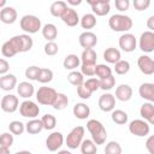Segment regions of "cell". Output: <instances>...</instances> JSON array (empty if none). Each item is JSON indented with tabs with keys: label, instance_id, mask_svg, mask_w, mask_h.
<instances>
[{
	"label": "cell",
	"instance_id": "12",
	"mask_svg": "<svg viewBox=\"0 0 154 154\" xmlns=\"http://www.w3.org/2000/svg\"><path fill=\"white\" fill-rule=\"evenodd\" d=\"M64 143V136L59 131H54L46 138V147L49 152H57Z\"/></svg>",
	"mask_w": 154,
	"mask_h": 154
},
{
	"label": "cell",
	"instance_id": "10",
	"mask_svg": "<svg viewBox=\"0 0 154 154\" xmlns=\"http://www.w3.org/2000/svg\"><path fill=\"white\" fill-rule=\"evenodd\" d=\"M140 49L144 53H152L154 51V32L150 30H147L141 34L140 41H138Z\"/></svg>",
	"mask_w": 154,
	"mask_h": 154
},
{
	"label": "cell",
	"instance_id": "42",
	"mask_svg": "<svg viewBox=\"0 0 154 154\" xmlns=\"http://www.w3.org/2000/svg\"><path fill=\"white\" fill-rule=\"evenodd\" d=\"M114 84H116V78L112 75L100 79V89H102L105 91L106 90H111L114 87Z\"/></svg>",
	"mask_w": 154,
	"mask_h": 154
},
{
	"label": "cell",
	"instance_id": "6",
	"mask_svg": "<svg viewBox=\"0 0 154 154\" xmlns=\"http://www.w3.org/2000/svg\"><path fill=\"white\" fill-rule=\"evenodd\" d=\"M55 95H57L55 89H53L51 87H40L38 90L36 91V100L41 105L52 106V103L55 99Z\"/></svg>",
	"mask_w": 154,
	"mask_h": 154
},
{
	"label": "cell",
	"instance_id": "20",
	"mask_svg": "<svg viewBox=\"0 0 154 154\" xmlns=\"http://www.w3.org/2000/svg\"><path fill=\"white\" fill-rule=\"evenodd\" d=\"M140 114L149 124H154V105H153V102H149V101L144 102L140 108Z\"/></svg>",
	"mask_w": 154,
	"mask_h": 154
},
{
	"label": "cell",
	"instance_id": "29",
	"mask_svg": "<svg viewBox=\"0 0 154 154\" xmlns=\"http://www.w3.org/2000/svg\"><path fill=\"white\" fill-rule=\"evenodd\" d=\"M67 8V5L65 1H61V0H57L54 1L52 5H51V8H49V12L53 17H61V14L64 13V11Z\"/></svg>",
	"mask_w": 154,
	"mask_h": 154
},
{
	"label": "cell",
	"instance_id": "21",
	"mask_svg": "<svg viewBox=\"0 0 154 154\" xmlns=\"http://www.w3.org/2000/svg\"><path fill=\"white\" fill-rule=\"evenodd\" d=\"M138 94L142 99L154 102V84L153 83H142L138 88Z\"/></svg>",
	"mask_w": 154,
	"mask_h": 154
},
{
	"label": "cell",
	"instance_id": "27",
	"mask_svg": "<svg viewBox=\"0 0 154 154\" xmlns=\"http://www.w3.org/2000/svg\"><path fill=\"white\" fill-rule=\"evenodd\" d=\"M42 36L47 40V41H54L58 36V29L54 24L48 23L46 25H43L42 28Z\"/></svg>",
	"mask_w": 154,
	"mask_h": 154
},
{
	"label": "cell",
	"instance_id": "41",
	"mask_svg": "<svg viewBox=\"0 0 154 154\" xmlns=\"http://www.w3.org/2000/svg\"><path fill=\"white\" fill-rule=\"evenodd\" d=\"M8 130L13 135H22L25 131V124H23L19 120H13L8 124Z\"/></svg>",
	"mask_w": 154,
	"mask_h": 154
},
{
	"label": "cell",
	"instance_id": "18",
	"mask_svg": "<svg viewBox=\"0 0 154 154\" xmlns=\"http://www.w3.org/2000/svg\"><path fill=\"white\" fill-rule=\"evenodd\" d=\"M17 85V77L12 73H5L1 75L0 77V89L5 90V91H10L12 89H14V87Z\"/></svg>",
	"mask_w": 154,
	"mask_h": 154
},
{
	"label": "cell",
	"instance_id": "54",
	"mask_svg": "<svg viewBox=\"0 0 154 154\" xmlns=\"http://www.w3.org/2000/svg\"><path fill=\"white\" fill-rule=\"evenodd\" d=\"M147 26H148V29H149L150 31L154 30V16H150V17L148 18V20H147Z\"/></svg>",
	"mask_w": 154,
	"mask_h": 154
},
{
	"label": "cell",
	"instance_id": "51",
	"mask_svg": "<svg viewBox=\"0 0 154 154\" xmlns=\"http://www.w3.org/2000/svg\"><path fill=\"white\" fill-rule=\"evenodd\" d=\"M114 6L119 12H125L130 7V0H114Z\"/></svg>",
	"mask_w": 154,
	"mask_h": 154
},
{
	"label": "cell",
	"instance_id": "55",
	"mask_svg": "<svg viewBox=\"0 0 154 154\" xmlns=\"http://www.w3.org/2000/svg\"><path fill=\"white\" fill-rule=\"evenodd\" d=\"M90 6H93V5H95V4H97V2H109V0H85Z\"/></svg>",
	"mask_w": 154,
	"mask_h": 154
},
{
	"label": "cell",
	"instance_id": "26",
	"mask_svg": "<svg viewBox=\"0 0 154 154\" xmlns=\"http://www.w3.org/2000/svg\"><path fill=\"white\" fill-rule=\"evenodd\" d=\"M120 58H122V55H120L119 49H117L114 47H108L103 52V59L109 64H116L118 60H120Z\"/></svg>",
	"mask_w": 154,
	"mask_h": 154
},
{
	"label": "cell",
	"instance_id": "16",
	"mask_svg": "<svg viewBox=\"0 0 154 154\" xmlns=\"http://www.w3.org/2000/svg\"><path fill=\"white\" fill-rule=\"evenodd\" d=\"M18 13L14 7L5 6L0 10V20L5 24H13L17 20Z\"/></svg>",
	"mask_w": 154,
	"mask_h": 154
},
{
	"label": "cell",
	"instance_id": "30",
	"mask_svg": "<svg viewBox=\"0 0 154 154\" xmlns=\"http://www.w3.org/2000/svg\"><path fill=\"white\" fill-rule=\"evenodd\" d=\"M79 64H81V59L76 54H69V55H66L65 59H64V61H63L64 67L66 70H70V71L77 69L79 66Z\"/></svg>",
	"mask_w": 154,
	"mask_h": 154
},
{
	"label": "cell",
	"instance_id": "28",
	"mask_svg": "<svg viewBox=\"0 0 154 154\" xmlns=\"http://www.w3.org/2000/svg\"><path fill=\"white\" fill-rule=\"evenodd\" d=\"M67 105H69V97L64 93H57L55 99L52 103V107L57 111H61V109L66 108Z\"/></svg>",
	"mask_w": 154,
	"mask_h": 154
},
{
	"label": "cell",
	"instance_id": "39",
	"mask_svg": "<svg viewBox=\"0 0 154 154\" xmlns=\"http://www.w3.org/2000/svg\"><path fill=\"white\" fill-rule=\"evenodd\" d=\"M95 75L99 77V79L105 78L109 75H112V69L109 66H107L106 64H99L95 65Z\"/></svg>",
	"mask_w": 154,
	"mask_h": 154
},
{
	"label": "cell",
	"instance_id": "33",
	"mask_svg": "<svg viewBox=\"0 0 154 154\" xmlns=\"http://www.w3.org/2000/svg\"><path fill=\"white\" fill-rule=\"evenodd\" d=\"M111 112H112L111 118H112V120L116 124L123 125V124H126L128 123V113L124 112L123 109H112Z\"/></svg>",
	"mask_w": 154,
	"mask_h": 154
},
{
	"label": "cell",
	"instance_id": "57",
	"mask_svg": "<svg viewBox=\"0 0 154 154\" xmlns=\"http://www.w3.org/2000/svg\"><path fill=\"white\" fill-rule=\"evenodd\" d=\"M8 153H10V148L0 146V154H8Z\"/></svg>",
	"mask_w": 154,
	"mask_h": 154
},
{
	"label": "cell",
	"instance_id": "19",
	"mask_svg": "<svg viewBox=\"0 0 154 154\" xmlns=\"http://www.w3.org/2000/svg\"><path fill=\"white\" fill-rule=\"evenodd\" d=\"M116 99H118L119 101H129L132 97V88L129 84H120L117 87L116 89Z\"/></svg>",
	"mask_w": 154,
	"mask_h": 154
},
{
	"label": "cell",
	"instance_id": "44",
	"mask_svg": "<svg viewBox=\"0 0 154 154\" xmlns=\"http://www.w3.org/2000/svg\"><path fill=\"white\" fill-rule=\"evenodd\" d=\"M13 134L12 132H4L0 135V146L1 147H7L11 148V146L13 144Z\"/></svg>",
	"mask_w": 154,
	"mask_h": 154
},
{
	"label": "cell",
	"instance_id": "59",
	"mask_svg": "<svg viewBox=\"0 0 154 154\" xmlns=\"http://www.w3.org/2000/svg\"><path fill=\"white\" fill-rule=\"evenodd\" d=\"M0 100H1V97H0Z\"/></svg>",
	"mask_w": 154,
	"mask_h": 154
},
{
	"label": "cell",
	"instance_id": "5",
	"mask_svg": "<svg viewBox=\"0 0 154 154\" xmlns=\"http://www.w3.org/2000/svg\"><path fill=\"white\" fill-rule=\"evenodd\" d=\"M129 131L137 137H146L149 135L150 124L144 119H135L129 124Z\"/></svg>",
	"mask_w": 154,
	"mask_h": 154
},
{
	"label": "cell",
	"instance_id": "43",
	"mask_svg": "<svg viewBox=\"0 0 154 154\" xmlns=\"http://www.w3.org/2000/svg\"><path fill=\"white\" fill-rule=\"evenodd\" d=\"M105 153H107V154H120L122 153V147L118 142L109 141L105 147Z\"/></svg>",
	"mask_w": 154,
	"mask_h": 154
},
{
	"label": "cell",
	"instance_id": "13",
	"mask_svg": "<svg viewBox=\"0 0 154 154\" xmlns=\"http://www.w3.org/2000/svg\"><path fill=\"white\" fill-rule=\"evenodd\" d=\"M137 66L140 71L144 75H153L154 73V61L149 55H141L137 59Z\"/></svg>",
	"mask_w": 154,
	"mask_h": 154
},
{
	"label": "cell",
	"instance_id": "46",
	"mask_svg": "<svg viewBox=\"0 0 154 154\" xmlns=\"http://www.w3.org/2000/svg\"><path fill=\"white\" fill-rule=\"evenodd\" d=\"M40 69L41 67L35 66V65L26 67V70H25V77L28 79H30V81H36V78L38 76V72H40Z\"/></svg>",
	"mask_w": 154,
	"mask_h": 154
},
{
	"label": "cell",
	"instance_id": "56",
	"mask_svg": "<svg viewBox=\"0 0 154 154\" xmlns=\"http://www.w3.org/2000/svg\"><path fill=\"white\" fill-rule=\"evenodd\" d=\"M67 2L70 5H72V6H78V5H81L82 0H67Z\"/></svg>",
	"mask_w": 154,
	"mask_h": 154
},
{
	"label": "cell",
	"instance_id": "36",
	"mask_svg": "<svg viewBox=\"0 0 154 154\" xmlns=\"http://www.w3.org/2000/svg\"><path fill=\"white\" fill-rule=\"evenodd\" d=\"M53 79V71L51 69H46V67H41L40 69V72H38V76L36 78L37 82L40 83H49Z\"/></svg>",
	"mask_w": 154,
	"mask_h": 154
},
{
	"label": "cell",
	"instance_id": "45",
	"mask_svg": "<svg viewBox=\"0 0 154 154\" xmlns=\"http://www.w3.org/2000/svg\"><path fill=\"white\" fill-rule=\"evenodd\" d=\"M43 51H45L46 55H49V57H52V55H55V54L58 53V51H59V47H58V45H57L54 41H47V43L45 45V48H43Z\"/></svg>",
	"mask_w": 154,
	"mask_h": 154
},
{
	"label": "cell",
	"instance_id": "22",
	"mask_svg": "<svg viewBox=\"0 0 154 154\" xmlns=\"http://www.w3.org/2000/svg\"><path fill=\"white\" fill-rule=\"evenodd\" d=\"M17 93L20 97H24V99H30L34 93H35V88L31 83L29 82H20L18 85H17Z\"/></svg>",
	"mask_w": 154,
	"mask_h": 154
},
{
	"label": "cell",
	"instance_id": "38",
	"mask_svg": "<svg viewBox=\"0 0 154 154\" xmlns=\"http://www.w3.org/2000/svg\"><path fill=\"white\" fill-rule=\"evenodd\" d=\"M41 122H42L43 129H46V130H53L57 125V118L53 114H49V113L45 114L41 118Z\"/></svg>",
	"mask_w": 154,
	"mask_h": 154
},
{
	"label": "cell",
	"instance_id": "50",
	"mask_svg": "<svg viewBox=\"0 0 154 154\" xmlns=\"http://www.w3.org/2000/svg\"><path fill=\"white\" fill-rule=\"evenodd\" d=\"M134 8L137 11H144L150 6V0H132Z\"/></svg>",
	"mask_w": 154,
	"mask_h": 154
},
{
	"label": "cell",
	"instance_id": "2",
	"mask_svg": "<svg viewBox=\"0 0 154 154\" xmlns=\"http://www.w3.org/2000/svg\"><path fill=\"white\" fill-rule=\"evenodd\" d=\"M132 19L129 16L117 13L112 14L108 19V25L113 31L117 32H126L132 28Z\"/></svg>",
	"mask_w": 154,
	"mask_h": 154
},
{
	"label": "cell",
	"instance_id": "4",
	"mask_svg": "<svg viewBox=\"0 0 154 154\" xmlns=\"http://www.w3.org/2000/svg\"><path fill=\"white\" fill-rule=\"evenodd\" d=\"M84 132H85V129L81 125L78 126H75L67 135V137L65 138V143L66 146L70 148V149H77L81 144V142L83 141V137H84Z\"/></svg>",
	"mask_w": 154,
	"mask_h": 154
},
{
	"label": "cell",
	"instance_id": "52",
	"mask_svg": "<svg viewBox=\"0 0 154 154\" xmlns=\"http://www.w3.org/2000/svg\"><path fill=\"white\" fill-rule=\"evenodd\" d=\"M10 70V64L6 59H1L0 58V75H5Z\"/></svg>",
	"mask_w": 154,
	"mask_h": 154
},
{
	"label": "cell",
	"instance_id": "31",
	"mask_svg": "<svg viewBox=\"0 0 154 154\" xmlns=\"http://www.w3.org/2000/svg\"><path fill=\"white\" fill-rule=\"evenodd\" d=\"M79 24L83 29H93L96 25V16L94 13H87L82 18H79Z\"/></svg>",
	"mask_w": 154,
	"mask_h": 154
},
{
	"label": "cell",
	"instance_id": "49",
	"mask_svg": "<svg viewBox=\"0 0 154 154\" xmlns=\"http://www.w3.org/2000/svg\"><path fill=\"white\" fill-rule=\"evenodd\" d=\"M95 65L96 64H82L81 66V72L83 76L91 77L95 75Z\"/></svg>",
	"mask_w": 154,
	"mask_h": 154
},
{
	"label": "cell",
	"instance_id": "24",
	"mask_svg": "<svg viewBox=\"0 0 154 154\" xmlns=\"http://www.w3.org/2000/svg\"><path fill=\"white\" fill-rule=\"evenodd\" d=\"M25 130L28 134L30 135H36L40 134L43 130V125L41 119H36V118H31L26 124H25Z\"/></svg>",
	"mask_w": 154,
	"mask_h": 154
},
{
	"label": "cell",
	"instance_id": "37",
	"mask_svg": "<svg viewBox=\"0 0 154 154\" xmlns=\"http://www.w3.org/2000/svg\"><path fill=\"white\" fill-rule=\"evenodd\" d=\"M67 81H69L72 85L78 87V85H81V84L84 82V77H83L82 72H78V71L72 70V71L67 75Z\"/></svg>",
	"mask_w": 154,
	"mask_h": 154
},
{
	"label": "cell",
	"instance_id": "34",
	"mask_svg": "<svg viewBox=\"0 0 154 154\" xmlns=\"http://www.w3.org/2000/svg\"><path fill=\"white\" fill-rule=\"evenodd\" d=\"M82 154H94L97 150V146L94 143L93 140H83L79 144Z\"/></svg>",
	"mask_w": 154,
	"mask_h": 154
},
{
	"label": "cell",
	"instance_id": "35",
	"mask_svg": "<svg viewBox=\"0 0 154 154\" xmlns=\"http://www.w3.org/2000/svg\"><path fill=\"white\" fill-rule=\"evenodd\" d=\"M111 10V6H109V2H97L95 5L91 6V11L96 16H106Z\"/></svg>",
	"mask_w": 154,
	"mask_h": 154
},
{
	"label": "cell",
	"instance_id": "17",
	"mask_svg": "<svg viewBox=\"0 0 154 154\" xmlns=\"http://www.w3.org/2000/svg\"><path fill=\"white\" fill-rule=\"evenodd\" d=\"M61 20L67 25V26H76L78 23H79V17H78V13L76 12V10L71 8V7H67L64 13L61 14Z\"/></svg>",
	"mask_w": 154,
	"mask_h": 154
},
{
	"label": "cell",
	"instance_id": "47",
	"mask_svg": "<svg viewBox=\"0 0 154 154\" xmlns=\"http://www.w3.org/2000/svg\"><path fill=\"white\" fill-rule=\"evenodd\" d=\"M84 84H85V87L91 91V93H94V91H96L97 89H100V79L99 78H94V77H91V78H88L85 82H83Z\"/></svg>",
	"mask_w": 154,
	"mask_h": 154
},
{
	"label": "cell",
	"instance_id": "15",
	"mask_svg": "<svg viewBox=\"0 0 154 154\" xmlns=\"http://www.w3.org/2000/svg\"><path fill=\"white\" fill-rule=\"evenodd\" d=\"M78 42H79L81 47H83V48H93L97 43V36L93 31L87 30V31H84L79 35Z\"/></svg>",
	"mask_w": 154,
	"mask_h": 154
},
{
	"label": "cell",
	"instance_id": "11",
	"mask_svg": "<svg viewBox=\"0 0 154 154\" xmlns=\"http://www.w3.org/2000/svg\"><path fill=\"white\" fill-rule=\"evenodd\" d=\"M136 46H137V40H136L135 35H132L130 32H124L119 37V47L122 48V51L130 53L136 49Z\"/></svg>",
	"mask_w": 154,
	"mask_h": 154
},
{
	"label": "cell",
	"instance_id": "58",
	"mask_svg": "<svg viewBox=\"0 0 154 154\" xmlns=\"http://www.w3.org/2000/svg\"><path fill=\"white\" fill-rule=\"evenodd\" d=\"M6 1H7V0H0V10H1L2 7H5V5H6Z\"/></svg>",
	"mask_w": 154,
	"mask_h": 154
},
{
	"label": "cell",
	"instance_id": "40",
	"mask_svg": "<svg viewBox=\"0 0 154 154\" xmlns=\"http://www.w3.org/2000/svg\"><path fill=\"white\" fill-rule=\"evenodd\" d=\"M130 70V63L128 60H118L114 64V71L117 75H125Z\"/></svg>",
	"mask_w": 154,
	"mask_h": 154
},
{
	"label": "cell",
	"instance_id": "48",
	"mask_svg": "<svg viewBox=\"0 0 154 154\" xmlns=\"http://www.w3.org/2000/svg\"><path fill=\"white\" fill-rule=\"evenodd\" d=\"M91 94H93V93L85 87L84 83H82L81 85L77 87V95H78L81 99H83V100H88V99L91 96Z\"/></svg>",
	"mask_w": 154,
	"mask_h": 154
},
{
	"label": "cell",
	"instance_id": "7",
	"mask_svg": "<svg viewBox=\"0 0 154 154\" xmlns=\"http://www.w3.org/2000/svg\"><path fill=\"white\" fill-rule=\"evenodd\" d=\"M19 113L22 117H25V118H30V119L36 118L40 113V107L37 106L36 102H34L29 99V100L23 101L19 105Z\"/></svg>",
	"mask_w": 154,
	"mask_h": 154
},
{
	"label": "cell",
	"instance_id": "53",
	"mask_svg": "<svg viewBox=\"0 0 154 154\" xmlns=\"http://www.w3.org/2000/svg\"><path fill=\"white\" fill-rule=\"evenodd\" d=\"M146 148L150 154H154V136H149L146 141Z\"/></svg>",
	"mask_w": 154,
	"mask_h": 154
},
{
	"label": "cell",
	"instance_id": "1",
	"mask_svg": "<svg viewBox=\"0 0 154 154\" xmlns=\"http://www.w3.org/2000/svg\"><path fill=\"white\" fill-rule=\"evenodd\" d=\"M87 129L91 135V140L94 141V143L96 146L103 144L106 142L107 138V131L105 129V126L102 125L101 122L96 120V119H90L87 123Z\"/></svg>",
	"mask_w": 154,
	"mask_h": 154
},
{
	"label": "cell",
	"instance_id": "23",
	"mask_svg": "<svg viewBox=\"0 0 154 154\" xmlns=\"http://www.w3.org/2000/svg\"><path fill=\"white\" fill-rule=\"evenodd\" d=\"M72 112H73V116H75L77 119L83 120V119H87V118L89 117V114H90V108H89V106H87L85 103L78 102V103H76V105L73 106Z\"/></svg>",
	"mask_w": 154,
	"mask_h": 154
},
{
	"label": "cell",
	"instance_id": "8",
	"mask_svg": "<svg viewBox=\"0 0 154 154\" xmlns=\"http://www.w3.org/2000/svg\"><path fill=\"white\" fill-rule=\"evenodd\" d=\"M0 107L6 113H13L19 107V100L13 94H7L1 97L0 100Z\"/></svg>",
	"mask_w": 154,
	"mask_h": 154
},
{
	"label": "cell",
	"instance_id": "32",
	"mask_svg": "<svg viewBox=\"0 0 154 154\" xmlns=\"http://www.w3.org/2000/svg\"><path fill=\"white\" fill-rule=\"evenodd\" d=\"M96 52L93 48H84L79 59L82 64H96Z\"/></svg>",
	"mask_w": 154,
	"mask_h": 154
},
{
	"label": "cell",
	"instance_id": "14",
	"mask_svg": "<svg viewBox=\"0 0 154 154\" xmlns=\"http://www.w3.org/2000/svg\"><path fill=\"white\" fill-rule=\"evenodd\" d=\"M97 103H99V108L102 112H111L116 107V97H114V95H112L109 93H106V94H102L99 97Z\"/></svg>",
	"mask_w": 154,
	"mask_h": 154
},
{
	"label": "cell",
	"instance_id": "3",
	"mask_svg": "<svg viewBox=\"0 0 154 154\" xmlns=\"http://www.w3.org/2000/svg\"><path fill=\"white\" fill-rule=\"evenodd\" d=\"M19 25L25 34H36L41 29V19L34 14H25L20 18Z\"/></svg>",
	"mask_w": 154,
	"mask_h": 154
},
{
	"label": "cell",
	"instance_id": "25",
	"mask_svg": "<svg viewBox=\"0 0 154 154\" xmlns=\"http://www.w3.org/2000/svg\"><path fill=\"white\" fill-rule=\"evenodd\" d=\"M18 41H19V52L20 53L29 52L32 48L34 41H32V38H31V36L29 34L18 35Z\"/></svg>",
	"mask_w": 154,
	"mask_h": 154
},
{
	"label": "cell",
	"instance_id": "9",
	"mask_svg": "<svg viewBox=\"0 0 154 154\" xmlns=\"http://www.w3.org/2000/svg\"><path fill=\"white\" fill-rule=\"evenodd\" d=\"M1 53L6 58H11V57H14L17 53H20L18 35H16V36L11 37L10 40H7L6 42H4L2 47H1Z\"/></svg>",
	"mask_w": 154,
	"mask_h": 154
}]
</instances>
